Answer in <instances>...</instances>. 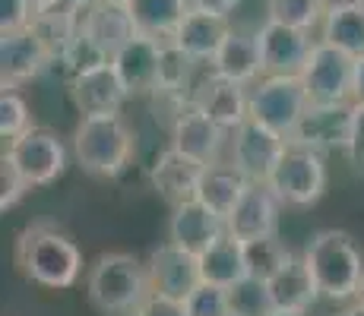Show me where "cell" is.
Segmentation results:
<instances>
[{"instance_id":"6da1fadb","label":"cell","mask_w":364,"mask_h":316,"mask_svg":"<svg viewBox=\"0 0 364 316\" xmlns=\"http://www.w3.org/2000/svg\"><path fill=\"white\" fill-rule=\"evenodd\" d=\"M16 266L23 269L26 278H32L41 288H70L82 272L80 247L58 231L54 224L38 222L29 224L23 234L16 237Z\"/></svg>"},{"instance_id":"7a4b0ae2","label":"cell","mask_w":364,"mask_h":316,"mask_svg":"<svg viewBox=\"0 0 364 316\" xmlns=\"http://www.w3.org/2000/svg\"><path fill=\"white\" fill-rule=\"evenodd\" d=\"M149 272L130 253H105L86 276V298L105 316H127L149 298Z\"/></svg>"},{"instance_id":"3957f363","label":"cell","mask_w":364,"mask_h":316,"mask_svg":"<svg viewBox=\"0 0 364 316\" xmlns=\"http://www.w3.org/2000/svg\"><path fill=\"white\" fill-rule=\"evenodd\" d=\"M304 263L317 282L320 298L355 300L364 276V259L358 244L346 231H317L304 247Z\"/></svg>"},{"instance_id":"277c9868","label":"cell","mask_w":364,"mask_h":316,"mask_svg":"<svg viewBox=\"0 0 364 316\" xmlns=\"http://www.w3.org/2000/svg\"><path fill=\"white\" fill-rule=\"evenodd\" d=\"M73 156L92 178H117L133 158V130L121 111L86 114L73 133Z\"/></svg>"},{"instance_id":"5b68a950","label":"cell","mask_w":364,"mask_h":316,"mask_svg":"<svg viewBox=\"0 0 364 316\" xmlns=\"http://www.w3.org/2000/svg\"><path fill=\"white\" fill-rule=\"evenodd\" d=\"M307 104H311V98H307L301 76H263L250 89V117L272 126L285 139L295 133Z\"/></svg>"},{"instance_id":"8992f818","label":"cell","mask_w":364,"mask_h":316,"mask_svg":"<svg viewBox=\"0 0 364 316\" xmlns=\"http://www.w3.org/2000/svg\"><path fill=\"white\" fill-rule=\"evenodd\" d=\"M269 190L276 193V200L282 206H314L326 190V161L320 152L301 149V146L289 143V152L276 165V171L269 174Z\"/></svg>"},{"instance_id":"52a82bcc","label":"cell","mask_w":364,"mask_h":316,"mask_svg":"<svg viewBox=\"0 0 364 316\" xmlns=\"http://www.w3.org/2000/svg\"><path fill=\"white\" fill-rule=\"evenodd\" d=\"M301 82L314 104H342L352 102L355 89V58L339 48L317 41L301 70Z\"/></svg>"},{"instance_id":"ba28073f","label":"cell","mask_w":364,"mask_h":316,"mask_svg":"<svg viewBox=\"0 0 364 316\" xmlns=\"http://www.w3.org/2000/svg\"><path fill=\"white\" fill-rule=\"evenodd\" d=\"M285 152H289V139H285L282 133H276L272 126L247 117V121L232 133V158L228 161H232L250 184H266Z\"/></svg>"},{"instance_id":"9c48e42d","label":"cell","mask_w":364,"mask_h":316,"mask_svg":"<svg viewBox=\"0 0 364 316\" xmlns=\"http://www.w3.org/2000/svg\"><path fill=\"white\" fill-rule=\"evenodd\" d=\"M4 156L13 158V165L23 171V178L32 187H48L64 174L67 168V149L60 143L58 133L45 130V126H32L23 136L10 139Z\"/></svg>"},{"instance_id":"30bf717a","label":"cell","mask_w":364,"mask_h":316,"mask_svg":"<svg viewBox=\"0 0 364 316\" xmlns=\"http://www.w3.org/2000/svg\"><path fill=\"white\" fill-rule=\"evenodd\" d=\"M348 136H352V102L342 104H307L304 117L295 126V133L289 136L291 146H301V149L311 152H346Z\"/></svg>"},{"instance_id":"8fae6325","label":"cell","mask_w":364,"mask_h":316,"mask_svg":"<svg viewBox=\"0 0 364 316\" xmlns=\"http://www.w3.org/2000/svg\"><path fill=\"white\" fill-rule=\"evenodd\" d=\"M191 102L225 133H235L250 117V92H244V86L213 73V70L193 82Z\"/></svg>"},{"instance_id":"7c38bea8","label":"cell","mask_w":364,"mask_h":316,"mask_svg":"<svg viewBox=\"0 0 364 316\" xmlns=\"http://www.w3.org/2000/svg\"><path fill=\"white\" fill-rule=\"evenodd\" d=\"M257 45H260L263 58V76H301L317 41H311V32L304 29L266 23L257 32Z\"/></svg>"},{"instance_id":"4fadbf2b","label":"cell","mask_w":364,"mask_h":316,"mask_svg":"<svg viewBox=\"0 0 364 316\" xmlns=\"http://www.w3.org/2000/svg\"><path fill=\"white\" fill-rule=\"evenodd\" d=\"M146 272H149L152 291L168 294V298H178V300H187L203 285L197 253H187V250L174 247L171 241L159 244V247L152 250L149 263H146Z\"/></svg>"},{"instance_id":"5bb4252c","label":"cell","mask_w":364,"mask_h":316,"mask_svg":"<svg viewBox=\"0 0 364 316\" xmlns=\"http://www.w3.org/2000/svg\"><path fill=\"white\" fill-rule=\"evenodd\" d=\"M111 63L130 95H156L162 89V41L159 38L136 32L111 58Z\"/></svg>"},{"instance_id":"9a60e30c","label":"cell","mask_w":364,"mask_h":316,"mask_svg":"<svg viewBox=\"0 0 364 316\" xmlns=\"http://www.w3.org/2000/svg\"><path fill=\"white\" fill-rule=\"evenodd\" d=\"M70 98L73 104L86 114H111V111H121V104L130 98L124 80L117 76L114 63L105 60L99 67H89L82 73L70 76Z\"/></svg>"},{"instance_id":"2e32d148","label":"cell","mask_w":364,"mask_h":316,"mask_svg":"<svg viewBox=\"0 0 364 316\" xmlns=\"http://www.w3.org/2000/svg\"><path fill=\"white\" fill-rule=\"evenodd\" d=\"M54 60V54L41 45V38L32 29L0 32V76L4 86L16 89L19 82H29L41 76Z\"/></svg>"},{"instance_id":"e0dca14e","label":"cell","mask_w":364,"mask_h":316,"mask_svg":"<svg viewBox=\"0 0 364 316\" xmlns=\"http://www.w3.org/2000/svg\"><path fill=\"white\" fill-rule=\"evenodd\" d=\"M225 234H228L225 219L215 215L209 206H203L200 200L181 202V206L171 209V219H168V241H171L174 247L200 256L203 250H209Z\"/></svg>"},{"instance_id":"ac0fdd59","label":"cell","mask_w":364,"mask_h":316,"mask_svg":"<svg viewBox=\"0 0 364 316\" xmlns=\"http://www.w3.org/2000/svg\"><path fill=\"white\" fill-rule=\"evenodd\" d=\"M203 168H206L203 161L168 146L165 152H159V158L152 161V168H149L152 190H156L171 209L181 206V202H191V200H197V193H200Z\"/></svg>"},{"instance_id":"d6986e66","label":"cell","mask_w":364,"mask_h":316,"mask_svg":"<svg viewBox=\"0 0 364 316\" xmlns=\"http://www.w3.org/2000/svg\"><path fill=\"white\" fill-rule=\"evenodd\" d=\"M80 32L92 41L105 58H114L124 45L136 35L127 0H95L80 16Z\"/></svg>"},{"instance_id":"ffe728a7","label":"cell","mask_w":364,"mask_h":316,"mask_svg":"<svg viewBox=\"0 0 364 316\" xmlns=\"http://www.w3.org/2000/svg\"><path fill=\"white\" fill-rule=\"evenodd\" d=\"M168 130H171V149L184 152V156L197 158L203 165L219 161V152L225 146V130L209 121L193 102H187L178 111V117L171 121Z\"/></svg>"},{"instance_id":"44dd1931","label":"cell","mask_w":364,"mask_h":316,"mask_svg":"<svg viewBox=\"0 0 364 316\" xmlns=\"http://www.w3.org/2000/svg\"><path fill=\"white\" fill-rule=\"evenodd\" d=\"M279 209H282V202L276 200L269 184H250L247 193L241 196V202L235 206V212L225 219L228 234L237 237V241L272 237L279 228Z\"/></svg>"},{"instance_id":"7402d4cb","label":"cell","mask_w":364,"mask_h":316,"mask_svg":"<svg viewBox=\"0 0 364 316\" xmlns=\"http://www.w3.org/2000/svg\"><path fill=\"white\" fill-rule=\"evenodd\" d=\"M228 32H232L228 16H215V13H206V10H191L171 41L184 54H191L197 63H213L222 41L228 38Z\"/></svg>"},{"instance_id":"603a6c76","label":"cell","mask_w":364,"mask_h":316,"mask_svg":"<svg viewBox=\"0 0 364 316\" xmlns=\"http://www.w3.org/2000/svg\"><path fill=\"white\" fill-rule=\"evenodd\" d=\"M209 70L225 80L237 82V86H250V82H260L263 73V58H260V45H257V35L250 32H237L232 29L228 38L222 41L219 54L213 58Z\"/></svg>"},{"instance_id":"cb8c5ba5","label":"cell","mask_w":364,"mask_h":316,"mask_svg":"<svg viewBox=\"0 0 364 316\" xmlns=\"http://www.w3.org/2000/svg\"><path fill=\"white\" fill-rule=\"evenodd\" d=\"M250 180L232 165V161H213L203 168V180H200V193L197 200L203 206H209L215 215L228 219L235 212V206L241 202V196L247 193Z\"/></svg>"},{"instance_id":"d4e9b609","label":"cell","mask_w":364,"mask_h":316,"mask_svg":"<svg viewBox=\"0 0 364 316\" xmlns=\"http://www.w3.org/2000/svg\"><path fill=\"white\" fill-rule=\"evenodd\" d=\"M80 16L82 13L70 10V6L58 4V0H35V13L29 29L41 38V45L54 54V60H60V54L73 45V38L80 35Z\"/></svg>"},{"instance_id":"484cf974","label":"cell","mask_w":364,"mask_h":316,"mask_svg":"<svg viewBox=\"0 0 364 316\" xmlns=\"http://www.w3.org/2000/svg\"><path fill=\"white\" fill-rule=\"evenodd\" d=\"M127 10L139 35L171 41L193 6L191 0H127Z\"/></svg>"},{"instance_id":"4316f807","label":"cell","mask_w":364,"mask_h":316,"mask_svg":"<svg viewBox=\"0 0 364 316\" xmlns=\"http://www.w3.org/2000/svg\"><path fill=\"white\" fill-rule=\"evenodd\" d=\"M269 294H272V304L276 310H295V313H307L311 304H317L320 291L317 282H314L311 269H307L304 256H291L289 266L279 272L276 278L269 282Z\"/></svg>"},{"instance_id":"83f0119b","label":"cell","mask_w":364,"mask_h":316,"mask_svg":"<svg viewBox=\"0 0 364 316\" xmlns=\"http://www.w3.org/2000/svg\"><path fill=\"white\" fill-rule=\"evenodd\" d=\"M200 276L206 285L235 288L241 278H247V263H244V241L225 234L209 250L200 253Z\"/></svg>"},{"instance_id":"f1b7e54d","label":"cell","mask_w":364,"mask_h":316,"mask_svg":"<svg viewBox=\"0 0 364 316\" xmlns=\"http://www.w3.org/2000/svg\"><path fill=\"white\" fill-rule=\"evenodd\" d=\"M320 41L352 54L355 60L364 58V6L326 13L320 23Z\"/></svg>"},{"instance_id":"f546056e","label":"cell","mask_w":364,"mask_h":316,"mask_svg":"<svg viewBox=\"0 0 364 316\" xmlns=\"http://www.w3.org/2000/svg\"><path fill=\"white\" fill-rule=\"evenodd\" d=\"M295 256L276 234L272 237H257V241H244V263H247V276L260 278V282H272L279 272L289 266Z\"/></svg>"},{"instance_id":"4dcf8cb0","label":"cell","mask_w":364,"mask_h":316,"mask_svg":"<svg viewBox=\"0 0 364 316\" xmlns=\"http://www.w3.org/2000/svg\"><path fill=\"white\" fill-rule=\"evenodd\" d=\"M228 300H232V316H269L276 310L269 294V282L260 278H241L235 288H228Z\"/></svg>"},{"instance_id":"1f68e13d","label":"cell","mask_w":364,"mask_h":316,"mask_svg":"<svg viewBox=\"0 0 364 316\" xmlns=\"http://www.w3.org/2000/svg\"><path fill=\"white\" fill-rule=\"evenodd\" d=\"M193 67H197V60L191 54H184L174 41H162V89L159 92H174V95L191 98L187 89H193L191 86Z\"/></svg>"},{"instance_id":"d6a6232c","label":"cell","mask_w":364,"mask_h":316,"mask_svg":"<svg viewBox=\"0 0 364 316\" xmlns=\"http://www.w3.org/2000/svg\"><path fill=\"white\" fill-rule=\"evenodd\" d=\"M323 0H269V19L291 29L311 32L317 23H323Z\"/></svg>"},{"instance_id":"836d02e7","label":"cell","mask_w":364,"mask_h":316,"mask_svg":"<svg viewBox=\"0 0 364 316\" xmlns=\"http://www.w3.org/2000/svg\"><path fill=\"white\" fill-rule=\"evenodd\" d=\"M32 117H29V104L26 98L16 92L13 86H4L0 92V136L4 139H16L26 130H32Z\"/></svg>"},{"instance_id":"e575fe53","label":"cell","mask_w":364,"mask_h":316,"mask_svg":"<svg viewBox=\"0 0 364 316\" xmlns=\"http://www.w3.org/2000/svg\"><path fill=\"white\" fill-rule=\"evenodd\" d=\"M191 316H232V300H228V288L206 285L203 282L191 298L184 300Z\"/></svg>"},{"instance_id":"d590c367","label":"cell","mask_w":364,"mask_h":316,"mask_svg":"<svg viewBox=\"0 0 364 316\" xmlns=\"http://www.w3.org/2000/svg\"><path fill=\"white\" fill-rule=\"evenodd\" d=\"M29 190H32V184L23 178V171L13 165V158L10 156L0 158V209H4V212L6 209H16Z\"/></svg>"},{"instance_id":"8d00e7d4","label":"cell","mask_w":364,"mask_h":316,"mask_svg":"<svg viewBox=\"0 0 364 316\" xmlns=\"http://www.w3.org/2000/svg\"><path fill=\"white\" fill-rule=\"evenodd\" d=\"M35 0H0V32L29 29Z\"/></svg>"},{"instance_id":"74e56055","label":"cell","mask_w":364,"mask_h":316,"mask_svg":"<svg viewBox=\"0 0 364 316\" xmlns=\"http://www.w3.org/2000/svg\"><path fill=\"white\" fill-rule=\"evenodd\" d=\"M346 158L358 171H364V104H355V102H352V136H348V146H346Z\"/></svg>"},{"instance_id":"f35d334b","label":"cell","mask_w":364,"mask_h":316,"mask_svg":"<svg viewBox=\"0 0 364 316\" xmlns=\"http://www.w3.org/2000/svg\"><path fill=\"white\" fill-rule=\"evenodd\" d=\"M139 313H143V316H191V313H187L184 300L168 298V294H156V291H149V298L143 300Z\"/></svg>"},{"instance_id":"ab89813d","label":"cell","mask_w":364,"mask_h":316,"mask_svg":"<svg viewBox=\"0 0 364 316\" xmlns=\"http://www.w3.org/2000/svg\"><path fill=\"white\" fill-rule=\"evenodd\" d=\"M237 4L241 0H191L193 10H206V13H215V16H232Z\"/></svg>"},{"instance_id":"60d3db41","label":"cell","mask_w":364,"mask_h":316,"mask_svg":"<svg viewBox=\"0 0 364 316\" xmlns=\"http://www.w3.org/2000/svg\"><path fill=\"white\" fill-rule=\"evenodd\" d=\"M352 102L364 104V58L355 60V89H352Z\"/></svg>"},{"instance_id":"b9f144b4","label":"cell","mask_w":364,"mask_h":316,"mask_svg":"<svg viewBox=\"0 0 364 316\" xmlns=\"http://www.w3.org/2000/svg\"><path fill=\"white\" fill-rule=\"evenodd\" d=\"M355 6H364V0H323V10H355Z\"/></svg>"},{"instance_id":"7bdbcfd3","label":"cell","mask_w":364,"mask_h":316,"mask_svg":"<svg viewBox=\"0 0 364 316\" xmlns=\"http://www.w3.org/2000/svg\"><path fill=\"white\" fill-rule=\"evenodd\" d=\"M58 4H64V6H70V10L82 13V10H89V6H92L95 0H58Z\"/></svg>"},{"instance_id":"ee69618b","label":"cell","mask_w":364,"mask_h":316,"mask_svg":"<svg viewBox=\"0 0 364 316\" xmlns=\"http://www.w3.org/2000/svg\"><path fill=\"white\" fill-rule=\"evenodd\" d=\"M342 316H364V307H361V304H352Z\"/></svg>"},{"instance_id":"f6af8a7d","label":"cell","mask_w":364,"mask_h":316,"mask_svg":"<svg viewBox=\"0 0 364 316\" xmlns=\"http://www.w3.org/2000/svg\"><path fill=\"white\" fill-rule=\"evenodd\" d=\"M355 304L364 307V276H361V285H358V294H355Z\"/></svg>"},{"instance_id":"bcb514c9","label":"cell","mask_w":364,"mask_h":316,"mask_svg":"<svg viewBox=\"0 0 364 316\" xmlns=\"http://www.w3.org/2000/svg\"><path fill=\"white\" fill-rule=\"evenodd\" d=\"M269 316H304V313H295V310H272Z\"/></svg>"},{"instance_id":"7dc6e473","label":"cell","mask_w":364,"mask_h":316,"mask_svg":"<svg viewBox=\"0 0 364 316\" xmlns=\"http://www.w3.org/2000/svg\"><path fill=\"white\" fill-rule=\"evenodd\" d=\"M127 316H143V313H139V310H136V313H127Z\"/></svg>"}]
</instances>
